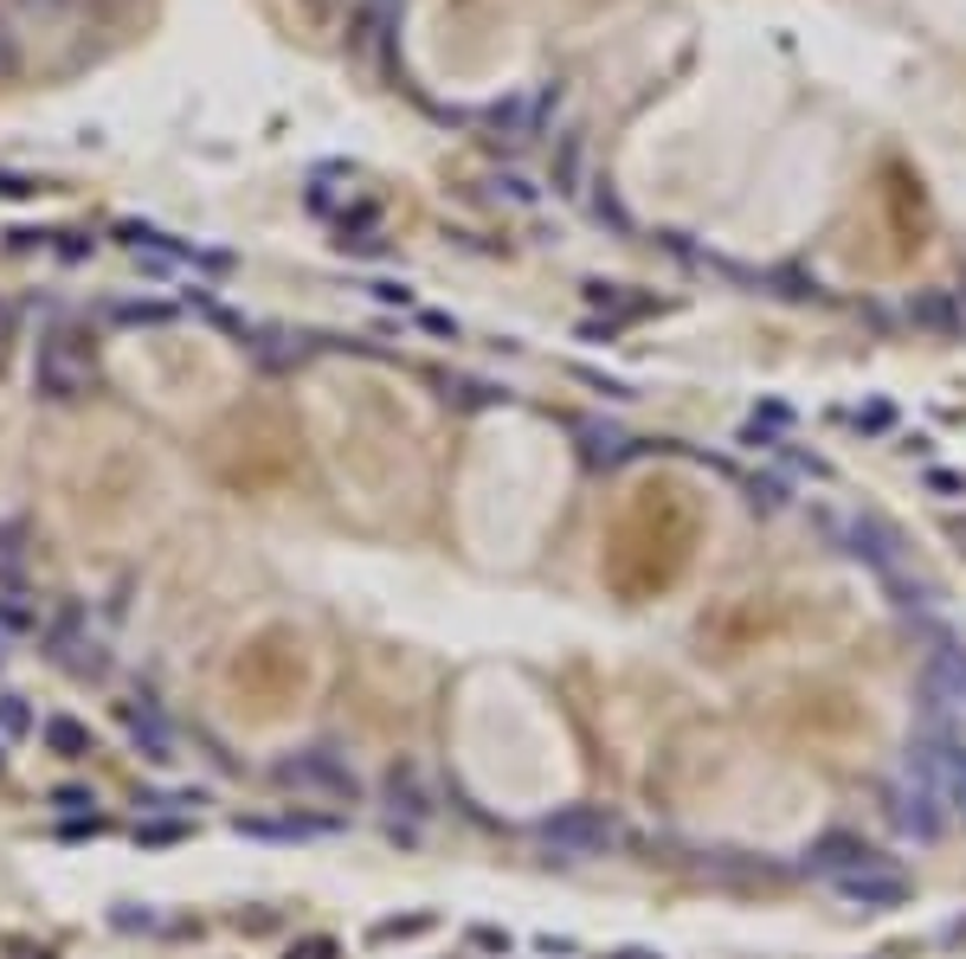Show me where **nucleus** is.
<instances>
[{
    "label": "nucleus",
    "mask_w": 966,
    "mask_h": 959,
    "mask_svg": "<svg viewBox=\"0 0 966 959\" xmlns=\"http://www.w3.org/2000/svg\"><path fill=\"white\" fill-rule=\"evenodd\" d=\"M915 708H922V728H947L960 735L966 721V644L934 631L928 651H922V670H915Z\"/></svg>",
    "instance_id": "obj_1"
},
{
    "label": "nucleus",
    "mask_w": 966,
    "mask_h": 959,
    "mask_svg": "<svg viewBox=\"0 0 966 959\" xmlns=\"http://www.w3.org/2000/svg\"><path fill=\"white\" fill-rule=\"evenodd\" d=\"M91 373H97V355L77 329H45L33 355V393L45 407H72L91 393Z\"/></svg>",
    "instance_id": "obj_2"
},
{
    "label": "nucleus",
    "mask_w": 966,
    "mask_h": 959,
    "mask_svg": "<svg viewBox=\"0 0 966 959\" xmlns=\"http://www.w3.org/2000/svg\"><path fill=\"white\" fill-rule=\"evenodd\" d=\"M535 837H542V850L560 856V863H594V856H606V850H619L626 824L606 812V805H560V812H548L542 824H535Z\"/></svg>",
    "instance_id": "obj_3"
},
{
    "label": "nucleus",
    "mask_w": 966,
    "mask_h": 959,
    "mask_svg": "<svg viewBox=\"0 0 966 959\" xmlns=\"http://www.w3.org/2000/svg\"><path fill=\"white\" fill-rule=\"evenodd\" d=\"M271 779L284 792H297V799H329V805H355L361 799V779H355V767L335 747H297V753H284L271 767Z\"/></svg>",
    "instance_id": "obj_4"
},
{
    "label": "nucleus",
    "mask_w": 966,
    "mask_h": 959,
    "mask_svg": "<svg viewBox=\"0 0 966 959\" xmlns=\"http://www.w3.org/2000/svg\"><path fill=\"white\" fill-rule=\"evenodd\" d=\"M883 812H890V824L902 831V837H915V844H934L941 831H947V805H941V792H928L922 779H895L890 792H883Z\"/></svg>",
    "instance_id": "obj_5"
},
{
    "label": "nucleus",
    "mask_w": 966,
    "mask_h": 959,
    "mask_svg": "<svg viewBox=\"0 0 966 959\" xmlns=\"http://www.w3.org/2000/svg\"><path fill=\"white\" fill-rule=\"evenodd\" d=\"M890 856L876 844H863V837H851V831H831V837H818L812 850H806V870L812 876H825V883H844V876H857V870H883Z\"/></svg>",
    "instance_id": "obj_6"
},
{
    "label": "nucleus",
    "mask_w": 966,
    "mask_h": 959,
    "mask_svg": "<svg viewBox=\"0 0 966 959\" xmlns=\"http://www.w3.org/2000/svg\"><path fill=\"white\" fill-rule=\"evenodd\" d=\"M45 644H52L45 657L65 670V676H104V670H111L104 644H97V637L84 631V612H65V619L52 625V637H45Z\"/></svg>",
    "instance_id": "obj_7"
},
{
    "label": "nucleus",
    "mask_w": 966,
    "mask_h": 959,
    "mask_svg": "<svg viewBox=\"0 0 966 959\" xmlns=\"http://www.w3.org/2000/svg\"><path fill=\"white\" fill-rule=\"evenodd\" d=\"M831 895L844 902V908H863V915H883V908H902L909 902V876L883 863V870H857L844 883H831Z\"/></svg>",
    "instance_id": "obj_8"
},
{
    "label": "nucleus",
    "mask_w": 966,
    "mask_h": 959,
    "mask_svg": "<svg viewBox=\"0 0 966 959\" xmlns=\"http://www.w3.org/2000/svg\"><path fill=\"white\" fill-rule=\"evenodd\" d=\"M844 548L863 560V567H876L883 580H895L902 573V535H895L890 521H876V516H857L851 528H844Z\"/></svg>",
    "instance_id": "obj_9"
},
{
    "label": "nucleus",
    "mask_w": 966,
    "mask_h": 959,
    "mask_svg": "<svg viewBox=\"0 0 966 959\" xmlns=\"http://www.w3.org/2000/svg\"><path fill=\"white\" fill-rule=\"evenodd\" d=\"M123 721H129V747H136L149 767H175V728H168L155 708H136V702H123Z\"/></svg>",
    "instance_id": "obj_10"
},
{
    "label": "nucleus",
    "mask_w": 966,
    "mask_h": 959,
    "mask_svg": "<svg viewBox=\"0 0 966 959\" xmlns=\"http://www.w3.org/2000/svg\"><path fill=\"white\" fill-rule=\"evenodd\" d=\"M239 837H259V844H303V837H329L335 818H232Z\"/></svg>",
    "instance_id": "obj_11"
},
{
    "label": "nucleus",
    "mask_w": 966,
    "mask_h": 959,
    "mask_svg": "<svg viewBox=\"0 0 966 959\" xmlns=\"http://www.w3.org/2000/svg\"><path fill=\"white\" fill-rule=\"evenodd\" d=\"M380 792H387V805H393V812H407V818H432V792H426V773H419L412 760L387 767Z\"/></svg>",
    "instance_id": "obj_12"
},
{
    "label": "nucleus",
    "mask_w": 966,
    "mask_h": 959,
    "mask_svg": "<svg viewBox=\"0 0 966 959\" xmlns=\"http://www.w3.org/2000/svg\"><path fill=\"white\" fill-rule=\"evenodd\" d=\"M39 735H45V747H52V753H65V760H84V753H91V728H84V721H72V715L39 721Z\"/></svg>",
    "instance_id": "obj_13"
},
{
    "label": "nucleus",
    "mask_w": 966,
    "mask_h": 959,
    "mask_svg": "<svg viewBox=\"0 0 966 959\" xmlns=\"http://www.w3.org/2000/svg\"><path fill=\"white\" fill-rule=\"evenodd\" d=\"M27 631H39V599H27V592H0V637H27Z\"/></svg>",
    "instance_id": "obj_14"
},
{
    "label": "nucleus",
    "mask_w": 966,
    "mask_h": 959,
    "mask_svg": "<svg viewBox=\"0 0 966 959\" xmlns=\"http://www.w3.org/2000/svg\"><path fill=\"white\" fill-rule=\"evenodd\" d=\"M111 316L116 323H175V309L168 303H149V296H116Z\"/></svg>",
    "instance_id": "obj_15"
},
{
    "label": "nucleus",
    "mask_w": 966,
    "mask_h": 959,
    "mask_svg": "<svg viewBox=\"0 0 966 959\" xmlns=\"http://www.w3.org/2000/svg\"><path fill=\"white\" fill-rule=\"evenodd\" d=\"M580 439H587V457H594V464L626 457V432H612V425H580Z\"/></svg>",
    "instance_id": "obj_16"
},
{
    "label": "nucleus",
    "mask_w": 966,
    "mask_h": 959,
    "mask_svg": "<svg viewBox=\"0 0 966 959\" xmlns=\"http://www.w3.org/2000/svg\"><path fill=\"white\" fill-rule=\"evenodd\" d=\"M27 573V548H20V528H0V580H20Z\"/></svg>",
    "instance_id": "obj_17"
},
{
    "label": "nucleus",
    "mask_w": 966,
    "mask_h": 959,
    "mask_svg": "<svg viewBox=\"0 0 966 959\" xmlns=\"http://www.w3.org/2000/svg\"><path fill=\"white\" fill-rule=\"evenodd\" d=\"M432 915H412V921H380L374 927V940H419V934H432Z\"/></svg>",
    "instance_id": "obj_18"
},
{
    "label": "nucleus",
    "mask_w": 966,
    "mask_h": 959,
    "mask_svg": "<svg viewBox=\"0 0 966 959\" xmlns=\"http://www.w3.org/2000/svg\"><path fill=\"white\" fill-rule=\"evenodd\" d=\"M52 805H59V812H91L97 792H91V786H52Z\"/></svg>",
    "instance_id": "obj_19"
},
{
    "label": "nucleus",
    "mask_w": 966,
    "mask_h": 959,
    "mask_svg": "<svg viewBox=\"0 0 966 959\" xmlns=\"http://www.w3.org/2000/svg\"><path fill=\"white\" fill-rule=\"evenodd\" d=\"M0 728H7V735H27V728H33V715H27L20 696H0Z\"/></svg>",
    "instance_id": "obj_20"
},
{
    "label": "nucleus",
    "mask_w": 966,
    "mask_h": 959,
    "mask_svg": "<svg viewBox=\"0 0 966 959\" xmlns=\"http://www.w3.org/2000/svg\"><path fill=\"white\" fill-rule=\"evenodd\" d=\"M136 837H143V844H181V837H187V824H181V818H161V824H143Z\"/></svg>",
    "instance_id": "obj_21"
},
{
    "label": "nucleus",
    "mask_w": 966,
    "mask_h": 959,
    "mask_svg": "<svg viewBox=\"0 0 966 959\" xmlns=\"http://www.w3.org/2000/svg\"><path fill=\"white\" fill-rule=\"evenodd\" d=\"M471 947H483V953H496V959H510V947H516V940H510L503 927H471Z\"/></svg>",
    "instance_id": "obj_22"
},
{
    "label": "nucleus",
    "mask_w": 966,
    "mask_h": 959,
    "mask_svg": "<svg viewBox=\"0 0 966 959\" xmlns=\"http://www.w3.org/2000/svg\"><path fill=\"white\" fill-rule=\"evenodd\" d=\"M928 489H934V496H966V477H954V471H928Z\"/></svg>",
    "instance_id": "obj_23"
},
{
    "label": "nucleus",
    "mask_w": 966,
    "mask_h": 959,
    "mask_svg": "<svg viewBox=\"0 0 966 959\" xmlns=\"http://www.w3.org/2000/svg\"><path fill=\"white\" fill-rule=\"evenodd\" d=\"M368 296H380V303H412L407 284H387V277H380V284H368Z\"/></svg>",
    "instance_id": "obj_24"
},
{
    "label": "nucleus",
    "mask_w": 966,
    "mask_h": 959,
    "mask_svg": "<svg viewBox=\"0 0 966 959\" xmlns=\"http://www.w3.org/2000/svg\"><path fill=\"white\" fill-rule=\"evenodd\" d=\"M27 193H33V181H20V175L0 168V200H27Z\"/></svg>",
    "instance_id": "obj_25"
},
{
    "label": "nucleus",
    "mask_w": 966,
    "mask_h": 959,
    "mask_svg": "<svg viewBox=\"0 0 966 959\" xmlns=\"http://www.w3.org/2000/svg\"><path fill=\"white\" fill-rule=\"evenodd\" d=\"M329 953H335L329 940H309V947H297V953H291V959H329Z\"/></svg>",
    "instance_id": "obj_26"
},
{
    "label": "nucleus",
    "mask_w": 966,
    "mask_h": 959,
    "mask_svg": "<svg viewBox=\"0 0 966 959\" xmlns=\"http://www.w3.org/2000/svg\"><path fill=\"white\" fill-rule=\"evenodd\" d=\"M606 959H664V953H651V947H619V953H606Z\"/></svg>",
    "instance_id": "obj_27"
},
{
    "label": "nucleus",
    "mask_w": 966,
    "mask_h": 959,
    "mask_svg": "<svg viewBox=\"0 0 966 959\" xmlns=\"http://www.w3.org/2000/svg\"><path fill=\"white\" fill-rule=\"evenodd\" d=\"M7 335H13V309L0 303V355H7Z\"/></svg>",
    "instance_id": "obj_28"
},
{
    "label": "nucleus",
    "mask_w": 966,
    "mask_h": 959,
    "mask_svg": "<svg viewBox=\"0 0 966 959\" xmlns=\"http://www.w3.org/2000/svg\"><path fill=\"white\" fill-rule=\"evenodd\" d=\"M13 953H20V959H52L45 947H20V940H13Z\"/></svg>",
    "instance_id": "obj_29"
},
{
    "label": "nucleus",
    "mask_w": 966,
    "mask_h": 959,
    "mask_svg": "<svg viewBox=\"0 0 966 959\" xmlns=\"http://www.w3.org/2000/svg\"><path fill=\"white\" fill-rule=\"evenodd\" d=\"M954 535H960V541H966V521H954Z\"/></svg>",
    "instance_id": "obj_30"
},
{
    "label": "nucleus",
    "mask_w": 966,
    "mask_h": 959,
    "mask_svg": "<svg viewBox=\"0 0 966 959\" xmlns=\"http://www.w3.org/2000/svg\"><path fill=\"white\" fill-rule=\"evenodd\" d=\"M960 818H966V786H960Z\"/></svg>",
    "instance_id": "obj_31"
},
{
    "label": "nucleus",
    "mask_w": 966,
    "mask_h": 959,
    "mask_svg": "<svg viewBox=\"0 0 966 959\" xmlns=\"http://www.w3.org/2000/svg\"><path fill=\"white\" fill-rule=\"evenodd\" d=\"M0 664H7V637H0Z\"/></svg>",
    "instance_id": "obj_32"
},
{
    "label": "nucleus",
    "mask_w": 966,
    "mask_h": 959,
    "mask_svg": "<svg viewBox=\"0 0 966 959\" xmlns=\"http://www.w3.org/2000/svg\"><path fill=\"white\" fill-rule=\"evenodd\" d=\"M0 767H7V747H0Z\"/></svg>",
    "instance_id": "obj_33"
}]
</instances>
